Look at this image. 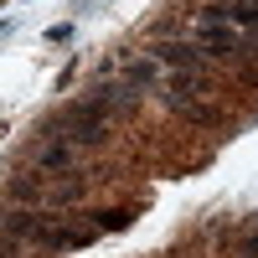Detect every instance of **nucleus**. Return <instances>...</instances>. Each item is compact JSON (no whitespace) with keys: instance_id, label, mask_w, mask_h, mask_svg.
Wrapping results in <instances>:
<instances>
[{"instance_id":"nucleus-6","label":"nucleus","mask_w":258,"mask_h":258,"mask_svg":"<svg viewBox=\"0 0 258 258\" xmlns=\"http://www.w3.org/2000/svg\"><path fill=\"white\" fill-rule=\"evenodd\" d=\"M129 83H135V88L155 83V62H135V68H129Z\"/></svg>"},{"instance_id":"nucleus-5","label":"nucleus","mask_w":258,"mask_h":258,"mask_svg":"<svg viewBox=\"0 0 258 258\" xmlns=\"http://www.w3.org/2000/svg\"><path fill=\"white\" fill-rule=\"evenodd\" d=\"M93 227H98V232H119V227H129V212H98Z\"/></svg>"},{"instance_id":"nucleus-3","label":"nucleus","mask_w":258,"mask_h":258,"mask_svg":"<svg viewBox=\"0 0 258 258\" xmlns=\"http://www.w3.org/2000/svg\"><path fill=\"white\" fill-rule=\"evenodd\" d=\"M0 227H6L11 238H31V243H36V227H41V217H31V212H11V217L0 222Z\"/></svg>"},{"instance_id":"nucleus-2","label":"nucleus","mask_w":258,"mask_h":258,"mask_svg":"<svg viewBox=\"0 0 258 258\" xmlns=\"http://www.w3.org/2000/svg\"><path fill=\"white\" fill-rule=\"evenodd\" d=\"M155 57L160 62H170V68H197V47H191V41H165V47H155Z\"/></svg>"},{"instance_id":"nucleus-1","label":"nucleus","mask_w":258,"mask_h":258,"mask_svg":"<svg viewBox=\"0 0 258 258\" xmlns=\"http://www.w3.org/2000/svg\"><path fill=\"white\" fill-rule=\"evenodd\" d=\"M103 124H109V114H103L98 98L73 103V109L62 114V129H68V140H78V145H98L103 140Z\"/></svg>"},{"instance_id":"nucleus-4","label":"nucleus","mask_w":258,"mask_h":258,"mask_svg":"<svg viewBox=\"0 0 258 258\" xmlns=\"http://www.w3.org/2000/svg\"><path fill=\"white\" fill-rule=\"evenodd\" d=\"M36 165H41V170H68V165H73V145H47V150L36 155Z\"/></svg>"}]
</instances>
